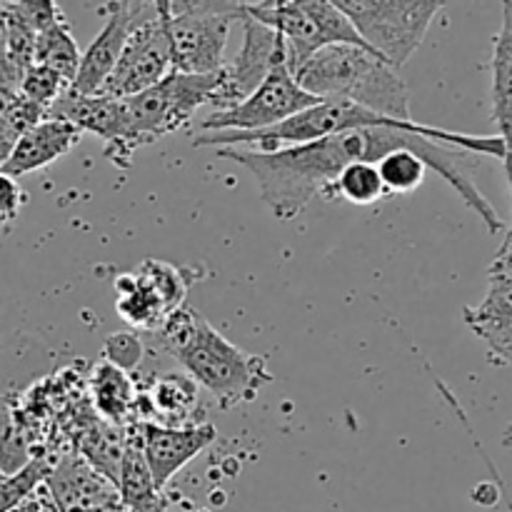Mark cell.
I'll return each instance as SVG.
<instances>
[{
  "label": "cell",
  "mask_w": 512,
  "mask_h": 512,
  "mask_svg": "<svg viewBox=\"0 0 512 512\" xmlns=\"http://www.w3.org/2000/svg\"><path fill=\"white\" fill-rule=\"evenodd\" d=\"M410 148L428 168L463 198L483 220L490 235L505 228L503 218L473 180L478 155L503 160L505 140L500 135H468L435 125L405 123L355 128L305 145H288L273 153L245 148H220V158L243 165L255 178L260 198L278 220H295L315 195H325L340 170L350 163H378L388 153Z\"/></svg>",
  "instance_id": "obj_1"
},
{
  "label": "cell",
  "mask_w": 512,
  "mask_h": 512,
  "mask_svg": "<svg viewBox=\"0 0 512 512\" xmlns=\"http://www.w3.org/2000/svg\"><path fill=\"white\" fill-rule=\"evenodd\" d=\"M160 345L185 368V373L203 385L220 403V408L250 403L263 385L273 380L265 358L245 353L225 340L198 310L183 308L168 315L158 333Z\"/></svg>",
  "instance_id": "obj_2"
},
{
  "label": "cell",
  "mask_w": 512,
  "mask_h": 512,
  "mask_svg": "<svg viewBox=\"0 0 512 512\" xmlns=\"http://www.w3.org/2000/svg\"><path fill=\"white\" fill-rule=\"evenodd\" d=\"M295 80L318 100H345L383 118L410 123L408 85L398 70L360 45H328L310 55Z\"/></svg>",
  "instance_id": "obj_3"
},
{
  "label": "cell",
  "mask_w": 512,
  "mask_h": 512,
  "mask_svg": "<svg viewBox=\"0 0 512 512\" xmlns=\"http://www.w3.org/2000/svg\"><path fill=\"white\" fill-rule=\"evenodd\" d=\"M243 13L283 38L285 60L290 73L300 68L310 55L328 45H368L355 33L348 15L335 0H278V3H245ZM370 50V48H368Z\"/></svg>",
  "instance_id": "obj_4"
},
{
  "label": "cell",
  "mask_w": 512,
  "mask_h": 512,
  "mask_svg": "<svg viewBox=\"0 0 512 512\" xmlns=\"http://www.w3.org/2000/svg\"><path fill=\"white\" fill-rule=\"evenodd\" d=\"M163 18L175 73L218 75L225 68L223 58L230 23L243 18V0L238 3L163 0Z\"/></svg>",
  "instance_id": "obj_5"
},
{
  "label": "cell",
  "mask_w": 512,
  "mask_h": 512,
  "mask_svg": "<svg viewBox=\"0 0 512 512\" xmlns=\"http://www.w3.org/2000/svg\"><path fill=\"white\" fill-rule=\"evenodd\" d=\"M355 33L390 68H403L445 3L435 0H335Z\"/></svg>",
  "instance_id": "obj_6"
},
{
  "label": "cell",
  "mask_w": 512,
  "mask_h": 512,
  "mask_svg": "<svg viewBox=\"0 0 512 512\" xmlns=\"http://www.w3.org/2000/svg\"><path fill=\"white\" fill-rule=\"evenodd\" d=\"M220 85L218 75L168 73L153 88L125 98L130 148H140L163 135L185 128L200 105H210Z\"/></svg>",
  "instance_id": "obj_7"
},
{
  "label": "cell",
  "mask_w": 512,
  "mask_h": 512,
  "mask_svg": "<svg viewBox=\"0 0 512 512\" xmlns=\"http://www.w3.org/2000/svg\"><path fill=\"white\" fill-rule=\"evenodd\" d=\"M168 73H173V58H170V40L165 30L163 0L140 3L118 65L98 95L118 100L133 98L153 88Z\"/></svg>",
  "instance_id": "obj_8"
},
{
  "label": "cell",
  "mask_w": 512,
  "mask_h": 512,
  "mask_svg": "<svg viewBox=\"0 0 512 512\" xmlns=\"http://www.w3.org/2000/svg\"><path fill=\"white\" fill-rule=\"evenodd\" d=\"M190 283L193 270L148 258L135 273H125L115 280V308L133 328L158 333L168 315L185 305Z\"/></svg>",
  "instance_id": "obj_9"
},
{
  "label": "cell",
  "mask_w": 512,
  "mask_h": 512,
  "mask_svg": "<svg viewBox=\"0 0 512 512\" xmlns=\"http://www.w3.org/2000/svg\"><path fill=\"white\" fill-rule=\"evenodd\" d=\"M315 103H320V100L300 88L295 75L290 73L288 60H280L253 95H248L235 108L210 113L198 128L203 133H223V130L248 133V130L275 128L293 115L313 108Z\"/></svg>",
  "instance_id": "obj_10"
},
{
  "label": "cell",
  "mask_w": 512,
  "mask_h": 512,
  "mask_svg": "<svg viewBox=\"0 0 512 512\" xmlns=\"http://www.w3.org/2000/svg\"><path fill=\"white\" fill-rule=\"evenodd\" d=\"M240 23H243V45H240L233 63L220 70V85L210 100L213 113L243 103L248 95H253L260 88L270 70L280 60H285V43L275 30L248 18L245 13Z\"/></svg>",
  "instance_id": "obj_11"
},
{
  "label": "cell",
  "mask_w": 512,
  "mask_h": 512,
  "mask_svg": "<svg viewBox=\"0 0 512 512\" xmlns=\"http://www.w3.org/2000/svg\"><path fill=\"white\" fill-rule=\"evenodd\" d=\"M45 118H58L73 125L80 133L98 135L105 143V155L115 165L125 168L130 155L135 153L128 143V118H125V103L108 95H80L65 90L58 103L48 110Z\"/></svg>",
  "instance_id": "obj_12"
},
{
  "label": "cell",
  "mask_w": 512,
  "mask_h": 512,
  "mask_svg": "<svg viewBox=\"0 0 512 512\" xmlns=\"http://www.w3.org/2000/svg\"><path fill=\"white\" fill-rule=\"evenodd\" d=\"M143 430V450L148 460L150 475L155 488L163 493L170 480L185 468L193 458H198L205 448L215 443L218 430L210 423L193 425H163L140 423Z\"/></svg>",
  "instance_id": "obj_13"
},
{
  "label": "cell",
  "mask_w": 512,
  "mask_h": 512,
  "mask_svg": "<svg viewBox=\"0 0 512 512\" xmlns=\"http://www.w3.org/2000/svg\"><path fill=\"white\" fill-rule=\"evenodd\" d=\"M45 490L58 512H115L125 508L118 488L95 473L80 455L53 463L45 478Z\"/></svg>",
  "instance_id": "obj_14"
},
{
  "label": "cell",
  "mask_w": 512,
  "mask_h": 512,
  "mask_svg": "<svg viewBox=\"0 0 512 512\" xmlns=\"http://www.w3.org/2000/svg\"><path fill=\"white\" fill-rule=\"evenodd\" d=\"M138 10L140 3H108V8H105L108 20H105L103 30L90 43V48L80 55L78 75H75L73 85H70L73 93L98 95L103 90L105 80L110 78V73L118 65Z\"/></svg>",
  "instance_id": "obj_15"
},
{
  "label": "cell",
  "mask_w": 512,
  "mask_h": 512,
  "mask_svg": "<svg viewBox=\"0 0 512 512\" xmlns=\"http://www.w3.org/2000/svg\"><path fill=\"white\" fill-rule=\"evenodd\" d=\"M465 325L488 345V355L493 363L505 365V358L512 350V270H488V293L478 305H468L463 310Z\"/></svg>",
  "instance_id": "obj_16"
},
{
  "label": "cell",
  "mask_w": 512,
  "mask_h": 512,
  "mask_svg": "<svg viewBox=\"0 0 512 512\" xmlns=\"http://www.w3.org/2000/svg\"><path fill=\"white\" fill-rule=\"evenodd\" d=\"M80 130L58 118H43L15 143L13 153L0 163V173L18 178L68 155L80 143Z\"/></svg>",
  "instance_id": "obj_17"
},
{
  "label": "cell",
  "mask_w": 512,
  "mask_h": 512,
  "mask_svg": "<svg viewBox=\"0 0 512 512\" xmlns=\"http://www.w3.org/2000/svg\"><path fill=\"white\" fill-rule=\"evenodd\" d=\"M493 120L512 148V0L503 3V25L493 45Z\"/></svg>",
  "instance_id": "obj_18"
},
{
  "label": "cell",
  "mask_w": 512,
  "mask_h": 512,
  "mask_svg": "<svg viewBox=\"0 0 512 512\" xmlns=\"http://www.w3.org/2000/svg\"><path fill=\"white\" fill-rule=\"evenodd\" d=\"M93 403L110 425L123 428L138 410V388L125 370L100 360L93 368Z\"/></svg>",
  "instance_id": "obj_19"
},
{
  "label": "cell",
  "mask_w": 512,
  "mask_h": 512,
  "mask_svg": "<svg viewBox=\"0 0 512 512\" xmlns=\"http://www.w3.org/2000/svg\"><path fill=\"white\" fill-rule=\"evenodd\" d=\"M43 65V68L53 70L55 75L65 80L68 85H73L75 75L80 68V50L78 40L70 33V25L63 20H58L55 25H50L48 30L38 33L35 38V63Z\"/></svg>",
  "instance_id": "obj_20"
},
{
  "label": "cell",
  "mask_w": 512,
  "mask_h": 512,
  "mask_svg": "<svg viewBox=\"0 0 512 512\" xmlns=\"http://www.w3.org/2000/svg\"><path fill=\"white\" fill-rule=\"evenodd\" d=\"M125 450V425H110V423H95L93 428L85 433V438L80 440V458L100 473L103 478H108L110 483H118V470L120 460H123Z\"/></svg>",
  "instance_id": "obj_21"
},
{
  "label": "cell",
  "mask_w": 512,
  "mask_h": 512,
  "mask_svg": "<svg viewBox=\"0 0 512 512\" xmlns=\"http://www.w3.org/2000/svg\"><path fill=\"white\" fill-rule=\"evenodd\" d=\"M195 405H198V385L190 375L165 373L155 380L153 410L168 418V425H193L190 415Z\"/></svg>",
  "instance_id": "obj_22"
},
{
  "label": "cell",
  "mask_w": 512,
  "mask_h": 512,
  "mask_svg": "<svg viewBox=\"0 0 512 512\" xmlns=\"http://www.w3.org/2000/svg\"><path fill=\"white\" fill-rule=\"evenodd\" d=\"M383 180H380L378 165L375 163H350L345 165L333 180L323 198L345 200L353 205H375L385 198Z\"/></svg>",
  "instance_id": "obj_23"
},
{
  "label": "cell",
  "mask_w": 512,
  "mask_h": 512,
  "mask_svg": "<svg viewBox=\"0 0 512 512\" xmlns=\"http://www.w3.org/2000/svg\"><path fill=\"white\" fill-rule=\"evenodd\" d=\"M43 118L45 110L35 108L18 93L0 90V163L13 153L15 143Z\"/></svg>",
  "instance_id": "obj_24"
},
{
  "label": "cell",
  "mask_w": 512,
  "mask_h": 512,
  "mask_svg": "<svg viewBox=\"0 0 512 512\" xmlns=\"http://www.w3.org/2000/svg\"><path fill=\"white\" fill-rule=\"evenodd\" d=\"M375 165H378L380 180H383V188L388 195L413 193L425 183V173H428V165L410 148L393 150Z\"/></svg>",
  "instance_id": "obj_25"
},
{
  "label": "cell",
  "mask_w": 512,
  "mask_h": 512,
  "mask_svg": "<svg viewBox=\"0 0 512 512\" xmlns=\"http://www.w3.org/2000/svg\"><path fill=\"white\" fill-rule=\"evenodd\" d=\"M50 468H53V463L48 458H30L18 473L8 475L0 483V512L18 510L45 483Z\"/></svg>",
  "instance_id": "obj_26"
},
{
  "label": "cell",
  "mask_w": 512,
  "mask_h": 512,
  "mask_svg": "<svg viewBox=\"0 0 512 512\" xmlns=\"http://www.w3.org/2000/svg\"><path fill=\"white\" fill-rule=\"evenodd\" d=\"M68 88L70 85L60 75H55L53 70L43 68V65H30L23 73V80H20L18 95L33 103L35 108L45 110V115H48V110L58 103V98Z\"/></svg>",
  "instance_id": "obj_27"
},
{
  "label": "cell",
  "mask_w": 512,
  "mask_h": 512,
  "mask_svg": "<svg viewBox=\"0 0 512 512\" xmlns=\"http://www.w3.org/2000/svg\"><path fill=\"white\" fill-rule=\"evenodd\" d=\"M8 5V53L5 58L13 65H18L20 70H28L35 63V30L20 18L13 10V5Z\"/></svg>",
  "instance_id": "obj_28"
},
{
  "label": "cell",
  "mask_w": 512,
  "mask_h": 512,
  "mask_svg": "<svg viewBox=\"0 0 512 512\" xmlns=\"http://www.w3.org/2000/svg\"><path fill=\"white\" fill-rule=\"evenodd\" d=\"M140 358H143V343H140L138 335L115 333L105 340V348H103L105 363L115 365V368L128 373L130 368H135V365L140 363Z\"/></svg>",
  "instance_id": "obj_29"
},
{
  "label": "cell",
  "mask_w": 512,
  "mask_h": 512,
  "mask_svg": "<svg viewBox=\"0 0 512 512\" xmlns=\"http://www.w3.org/2000/svg\"><path fill=\"white\" fill-rule=\"evenodd\" d=\"M15 13L35 30V35L48 30L50 25H55L58 20H63V10L58 8L50 0H20V3H10Z\"/></svg>",
  "instance_id": "obj_30"
},
{
  "label": "cell",
  "mask_w": 512,
  "mask_h": 512,
  "mask_svg": "<svg viewBox=\"0 0 512 512\" xmlns=\"http://www.w3.org/2000/svg\"><path fill=\"white\" fill-rule=\"evenodd\" d=\"M23 203L25 193L18 185V180L0 173V228H8V225H13L18 220Z\"/></svg>",
  "instance_id": "obj_31"
},
{
  "label": "cell",
  "mask_w": 512,
  "mask_h": 512,
  "mask_svg": "<svg viewBox=\"0 0 512 512\" xmlns=\"http://www.w3.org/2000/svg\"><path fill=\"white\" fill-rule=\"evenodd\" d=\"M23 73L25 70H20L18 65L10 63L8 58H0V90H5V93H18Z\"/></svg>",
  "instance_id": "obj_32"
},
{
  "label": "cell",
  "mask_w": 512,
  "mask_h": 512,
  "mask_svg": "<svg viewBox=\"0 0 512 512\" xmlns=\"http://www.w3.org/2000/svg\"><path fill=\"white\" fill-rule=\"evenodd\" d=\"M503 168H505V178H508L510 193H512V148H505V155H503ZM508 245H512V218H510V225H508V233H505V243H503V248H508Z\"/></svg>",
  "instance_id": "obj_33"
},
{
  "label": "cell",
  "mask_w": 512,
  "mask_h": 512,
  "mask_svg": "<svg viewBox=\"0 0 512 512\" xmlns=\"http://www.w3.org/2000/svg\"><path fill=\"white\" fill-rule=\"evenodd\" d=\"M8 53V5L0 3V58Z\"/></svg>",
  "instance_id": "obj_34"
},
{
  "label": "cell",
  "mask_w": 512,
  "mask_h": 512,
  "mask_svg": "<svg viewBox=\"0 0 512 512\" xmlns=\"http://www.w3.org/2000/svg\"><path fill=\"white\" fill-rule=\"evenodd\" d=\"M493 265H495V268H510L512 270V245L498 250V255H495Z\"/></svg>",
  "instance_id": "obj_35"
},
{
  "label": "cell",
  "mask_w": 512,
  "mask_h": 512,
  "mask_svg": "<svg viewBox=\"0 0 512 512\" xmlns=\"http://www.w3.org/2000/svg\"><path fill=\"white\" fill-rule=\"evenodd\" d=\"M503 445H505V448H512V423L508 425V430L503 433Z\"/></svg>",
  "instance_id": "obj_36"
},
{
  "label": "cell",
  "mask_w": 512,
  "mask_h": 512,
  "mask_svg": "<svg viewBox=\"0 0 512 512\" xmlns=\"http://www.w3.org/2000/svg\"><path fill=\"white\" fill-rule=\"evenodd\" d=\"M508 363H512V350L508 353V358H505V365H508Z\"/></svg>",
  "instance_id": "obj_37"
},
{
  "label": "cell",
  "mask_w": 512,
  "mask_h": 512,
  "mask_svg": "<svg viewBox=\"0 0 512 512\" xmlns=\"http://www.w3.org/2000/svg\"><path fill=\"white\" fill-rule=\"evenodd\" d=\"M5 478H8V475H5V473H3V470H0V483H3V480H5Z\"/></svg>",
  "instance_id": "obj_38"
}]
</instances>
